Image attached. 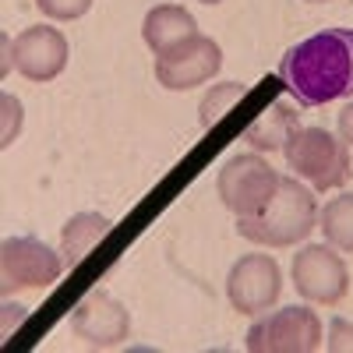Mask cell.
Instances as JSON below:
<instances>
[{"label": "cell", "mask_w": 353, "mask_h": 353, "mask_svg": "<svg viewBox=\"0 0 353 353\" xmlns=\"http://www.w3.org/2000/svg\"><path fill=\"white\" fill-rule=\"evenodd\" d=\"M318 230L325 233V244L353 254V191L332 198L325 209H318Z\"/></svg>", "instance_id": "15"}, {"label": "cell", "mask_w": 353, "mask_h": 353, "mask_svg": "<svg viewBox=\"0 0 353 353\" xmlns=\"http://www.w3.org/2000/svg\"><path fill=\"white\" fill-rule=\"evenodd\" d=\"M325 346H329L332 353H353V325H350L346 318H332Z\"/></svg>", "instance_id": "19"}, {"label": "cell", "mask_w": 353, "mask_h": 353, "mask_svg": "<svg viewBox=\"0 0 353 353\" xmlns=\"http://www.w3.org/2000/svg\"><path fill=\"white\" fill-rule=\"evenodd\" d=\"M279 81L301 106H325L353 96V28H325L290 46Z\"/></svg>", "instance_id": "1"}, {"label": "cell", "mask_w": 353, "mask_h": 353, "mask_svg": "<svg viewBox=\"0 0 353 353\" xmlns=\"http://www.w3.org/2000/svg\"><path fill=\"white\" fill-rule=\"evenodd\" d=\"M201 4H223V0H201Z\"/></svg>", "instance_id": "22"}, {"label": "cell", "mask_w": 353, "mask_h": 353, "mask_svg": "<svg viewBox=\"0 0 353 353\" xmlns=\"http://www.w3.org/2000/svg\"><path fill=\"white\" fill-rule=\"evenodd\" d=\"M71 46L64 32H57L50 25H32L14 39V68L28 81H53L68 68Z\"/></svg>", "instance_id": "11"}, {"label": "cell", "mask_w": 353, "mask_h": 353, "mask_svg": "<svg viewBox=\"0 0 353 353\" xmlns=\"http://www.w3.org/2000/svg\"><path fill=\"white\" fill-rule=\"evenodd\" d=\"M191 36H198V21L181 4H159L141 21V39H145V46H149L156 57L170 53L173 46H181Z\"/></svg>", "instance_id": "12"}, {"label": "cell", "mask_w": 353, "mask_h": 353, "mask_svg": "<svg viewBox=\"0 0 353 353\" xmlns=\"http://www.w3.org/2000/svg\"><path fill=\"white\" fill-rule=\"evenodd\" d=\"M110 230H113V223L106 216H99V212H78V216H71L64 223V230H61V254H64V261L78 265L99 241L110 237Z\"/></svg>", "instance_id": "14"}, {"label": "cell", "mask_w": 353, "mask_h": 353, "mask_svg": "<svg viewBox=\"0 0 353 353\" xmlns=\"http://www.w3.org/2000/svg\"><path fill=\"white\" fill-rule=\"evenodd\" d=\"M279 181L283 176L269 166V159H261V152H251V156L226 159L216 176V188L223 205L241 219V216H258L276 194Z\"/></svg>", "instance_id": "4"}, {"label": "cell", "mask_w": 353, "mask_h": 353, "mask_svg": "<svg viewBox=\"0 0 353 353\" xmlns=\"http://www.w3.org/2000/svg\"><path fill=\"white\" fill-rule=\"evenodd\" d=\"M311 230H318V201L314 191L297 184V176H283L276 194L258 216H241L237 233L261 248H293Z\"/></svg>", "instance_id": "2"}, {"label": "cell", "mask_w": 353, "mask_h": 353, "mask_svg": "<svg viewBox=\"0 0 353 353\" xmlns=\"http://www.w3.org/2000/svg\"><path fill=\"white\" fill-rule=\"evenodd\" d=\"M71 332L92 350H113L131 336V314L128 307L110 297V293H88L71 314Z\"/></svg>", "instance_id": "10"}, {"label": "cell", "mask_w": 353, "mask_h": 353, "mask_svg": "<svg viewBox=\"0 0 353 353\" xmlns=\"http://www.w3.org/2000/svg\"><path fill=\"white\" fill-rule=\"evenodd\" d=\"M64 254L46 248L39 237H8L0 244V293L53 286L64 272Z\"/></svg>", "instance_id": "6"}, {"label": "cell", "mask_w": 353, "mask_h": 353, "mask_svg": "<svg viewBox=\"0 0 353 353\" xmlns=\"http://www.w3.org/2000/svg\"><path fill=\"white\" fill-rule=\"evenodd\" d=\"M297 110L286 99H276L269 110H261L254 121L244 128V141L254 152H283V145L290 141V134L297 131Z\"/></svg>", "instance_id": "13"}, {"label": "cell", "mask_w": 353, "mask_h": 353, "mask_svg": "<svg viewBox=\"0 0 353 353\" xmlns=\"http://www.w3.org/2000/svg\"><path fill=\"white\" fill-rule=\"evenodd\" d=\"M283 293V272L272 254H244L233 261L226 276V297L233 311L241 314H261L269 311Z\"/></svg>", "instance_id": "9"}, {"label": "cell", "mask_w": 353, "mask_h": 353, "mask_svg": "<svg viewBox=\"0 0 353 353\" xmlns=\"http://www.w3.org/2000/svg\"><path fill=\"white\" fill-rule=\"evenodd\" d=\"M21 103L11 96V92H4L0 96V149H11L14 145V138L21 134Z\"/></svg>", "instance_id": "17"}, {"label": "cell", "mask_w": 353, "mask_h": 353, "mask_svg": "<svg viewBox=\"0 0 353 353\" xmlns=\"http://www.w3.org/2000/svg\"><path fill=\"white\" fill-rule=\"evenodd\" d=\"M223 68V50L209 36H191L181 46H173L170 53L156 57V81L170 92H188L205 81H212Z\"/></svg>", "instance_id": "8"}, {"label": "cell", "mask_w": 353, "mask_h": 353, "mask_svg": "<svg viewBox=\"0 0 353 353\" xmlns=\"http://www.w3.org/2000/svg\"><path fill=\"white\" fill-rule=\"evenodd\" d=\"M0 311H4V321H0V332H11L14 325H21V321H25V314H28V307H21V304H11V301H4V307H0Z\"/></svg>", "instance_id": "20"}, {"label": "cell", "mask_w": 353, "mask_h": 353, "mask_svg": "<svg viewBox=\"0 0 353 353\" xmlns=\"http://www.w3.org/2000/svg\"><path fill=\"white\" fill-rule=\"evenodd\" d=\"M237 99H244V85L241 81H223V85H212L209 92H205V99H201V106H198V124L201 128H212L219 117L237 103Z\"/></svg>", "instance_id": "16"}, {"label": "cell", "mask_w": 353, "mask_h": 353, "mask_svg": "<svg viewBox=\"0 0 353 353\" xmlns=\"http://www.w3.org/2000/svg\"><path fill=\"white\" fill-rule=\"evenodd\" d=\"M321 318L311 307H279L258 318L244 336L251 353H314L321 350Z\"/></svg>", "instance_id": "5"}, {"label": "cell", "mask_w": 353, "mask_h": 353, "mask_svg": "<svg viewBox=\"0 0 353 353\" xmlns=\"http://www.w3.org/2000/svg\"><path fill=\"white\" fill-rule=\"evenodd\" d=\"M286 166L304 176V181L318 191H332L350 181V145L325 128H297L283 145Z\"/></svg>", "instance_id": "3"}, {"label": "cell", "mask_w": 353, "mask_h": 353, "mask_svg": "<svg viewBox=\"0 0 353 353\" xmlns=\"http://www.w3.org/2000/svg\"><path fill=\"white\" fill-rule=\"evenodd\" d=\"M307 4H329V0H307Z\"/></svg>", "instance_id": "23"}, {"label": "cell", "mask_w": 353, "mask_h": 353, "mask_svg": "<svg viewBox=\"0 0 353 353\" xmlns=\"http://www.w3.org/2000/svg\"><path fill=\"white\" fill-rule=\"evenodd\" d=\"M339 138L350 145V149H353V103H346L343 110H339Z\"/></svg>", "instance_id": "21"}, {"label": "cell", "mask_w": 353, "mask_h": 353, "mask_svg": "<svg viewBox=\"0 0 353 353\" xmlns=\"http://www.w3.org/2000/svg\"><path fill=\"white\" fill-rule=\"evenodd\" d=\"M290 276H293V286L304 301L311 304H325V307H336L346 290H350V269L346 261L336 254L332 244H307L293 254V265H290Z\"/></svg>", "instance_id": "7"}, {"label": "cell", "mask_w": 353, "mask_h": 353, "mask_svg": "<svg viewBox=\"0 0 353 353\" xmlns=\"http://www.w3.org/2000/svg\"><path fill=\"white\" fill-rule=\"evenodd\" d=\"M36 8L53 21H74L92 8V0H36Z\"/></svg>", "instance_id": "18"}]
</instances>
